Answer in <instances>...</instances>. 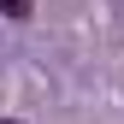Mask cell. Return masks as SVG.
Instances as JSON below:
<instances>
[{"instance_id":"obj_2","label":"cell","mask_w":124,"mask_h":124,"mask_svg":"<svg viewBox=\"0 0 124 124\" xmlns=\"http://www.w3.org/2000/svg\"><path fill=\"white\" fill-rule=\"evenodd\" d=\"M0 124H18V118H0Z\"/></svg>"},{"instance_id":"obj_1","label":"cell","mask_w":124,"mask_h":124,"mask_svg":"<svg viewBox=\"0 0 124 124\" xmlns=\"http://www.w3.org/2000/svg\"><path fill=\"white\" fill-rule=\"evenodd\" d=\"M0 12H6V18H18V24H24V18H30V0H0Z\"/></svg>"}]
</instances>
